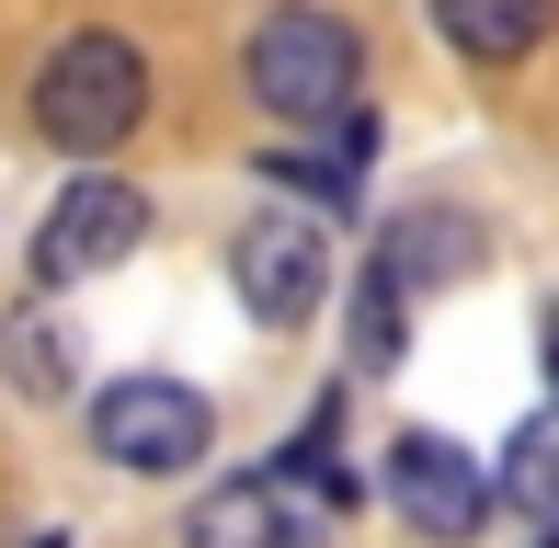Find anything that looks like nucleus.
<instances>
[{
    "label": "nucleus",
    "instance_id": "f257e3e1",
    "mask_svg": "<svg viewBox=\"0 0 559 548\" xmlns=\"http://www.w3.org/2000/svg\"><path fill=\"white\" fill-rule=\"evenodd\" d=\"M251 104L286 115V127H332L354 115V92H366V46H354V23L309 12V0H286V12L251 23Z\"/></svg>",
    "mask_w": 559,
    "mask_h": 548
},
{
    "label": "nucleus",
    "instance_id": "1a4fd4ad",
    "mask_svg": "<svg viewBox=\"0 0 559 548\" xmlns=\"http://www.w3.org/2000/svg\"><path fill=\"white\" fill-rule=\"evenodd\" d=\"M183 548H309L286 526V503H274V480H217L206 503H194Z\"/></svg>",
    "mask_w": 559,
    "mask_h": 548
},
{
    "label": "nucleus",
    "instance_id": "f03ea898",
    "mask_svg": "<svg viewBox=\"0 0 559 548\" xmlns=\"http://www.w3.org/2000/svg\"><path fill=\"white\" fill-rule=\"evenodd\" d=\"M138 115H148V58L126 35H69L58 58L35 69V127L58 138V148H81V160L126 148Z\"/></svg>",
    "mask_w": 559,
    "mask_h": 548
},
{
    "label": "nucleus",
    "instance_id": "7ed1b4c3",
    "mask_svg": "<svg viewBox=\"0 0 559 548\" xmlns=\"http://www.w3.org/2000/svg\"><path fill=\"white\" fill-rule=\"evenodd\" d=\"M206 389L183 378H115L104 401H92V445H104L115 468H138V480H183V468H206Z\"/></svg>",
    "mask_w": 559,
    "mask_h": 548
},
{
    "label": "nucleus",
    "instance_id": "f8f14e48",
    "mask_svg": "<svg viewBox=\"0 0 559 548\" xmlns=\"http://www.w3.org/2000/svg\"><path fill=\"white\" fill-rule=\"evenodd\" d=\"M0 355H12V366H0V378H12L23 389V401H58V389H69V320H12V343H0Z\"/></svg>",
    "mask_w": 559,
    "mask_h": 548
},
{
    "label": "nucleus",
    "instance_id": "20e7f679",
    "mask_svg": "<svg viewBox=\"0 0 559 548\" xmlns=\"http://www.w3.org/2000/svg\"><path fill=\"white\" fill-rule=\"evenodd\" d=\"M228 274H240V309L263 320V332H297V320L332 297V240H320V217L263 206L240 240H228Z\"/></svg>",
    "mask_w": 559,
    "mask_h": 548
},
{
    "label": "nucleus",
    "instance_id": "9b49d317",
    "mask_svg": "<svg viewBox=\"0 0 559 548\" xmlns=\"http://www.w3.org/2000/svg\"><path fill=\"white\" fill-rule=\"evenodd\" d=\"M400 343H412V286L377 263L366 286H354V366H400Z\"/></svg>",
    "mask_w": 559,
    "mask_h": 548
},
{
    "label": "nucleus",
    "instance_id": "423d86ee",
    "mask_svg": "<svg viewBox=\"0 0 559 548\" xmlns=\"http://www.w3.org/2000/svg\"><path fill=\"white\" fill-rule=\"evenodd\" d=\"M389 503L435 548H456V537H479V514H491V468H479L456 434H389Z\"/></svg>",
    "mask_w": 559,
    "mask_h": 548
},
{
    "label": "nucleus",
    "instance_id": "39448f33",
    "mask_svg": "<svg viewBox=\"0 0 559 548\" xmlns=\"http://www.w3.org/2000/svg\"><path fill=\"white\" fill-rule=\"evenodd\" d=\"M138 240H148V194L115 183V171H92V183H69L58 217L35 229V274L46 286H81V274H115Z\"/></svg>",
    "mask_w": 559,
    "mask_h": 548
},
{
    "label": "nucleus",
    "instance_id": "6e6552de",
    "mask_svg": "<svg viewBox=\"0 0 559 548\" xmlns=\"http://www.w3.org/2000/svg\"><path fill=\"white\" fill-rule=\"evenodd\" d=\"M491 503H514L525 526H559V401L525 412L502 434V468H491Z\"/></svg>",
    "mask_w": 559,
    "mask_h": 548
},
{
    "label": "nucleus",
    "instance_id": "ddd939ff",
    "mask_svg": "<svg viewBox=\"0 0 559 548\" xmlns=\"http://www.w3.org/2000/svg\"><path fill=\"white\" fill-rule=\"evenodd\" d=\"M263 183H309V206H320V217H343V206H354V183H343L332 160H263Z\"/></svg>",
    "mask_w": 559,
    "mask_h": 548
},
{
    "label": "nucleus",
    "instance_id": "9d476101",
    "mask_svg": "<svg viewBox=\"0 0 559 548\" xmlns=\"http://www.w3.org/2000/svg\"><path fill=\"white\" fill-rule=\"evenodd\" d=\"M377 263L400 274V286H456V274H479V229L468 217H389V240H377Z\"/></svg>",
    "mask_w": 559,
    "mask_h": 548
},
{
    "label": "nucleus",
    "instance_id": "0eeeda50",
    "mask_svg": "<svg viewBox=\"0 0 559 548\" xmlns=\"http://www.w3.org/2000/svg\"><path fill=\"white\" fill-rule=\"evenodd\" d=\"M435 23H445V46H456V58L514 69V58H537V46H548L559 0H435Z\"/></svg>",
    "mask_w": 559,
    "mask_h": 548
},
{
    "label": "nucleus",
    "instance_id": "4468645a",
    "mask_svg": "<svg viewBox=\"0 0 559 548\" xmlns=\"http://www.w3.org/2000/svg\"><path fill=\"white\" fill-rule=\"evenodd\" d=\"M548 389H559V309H548Z\"/></svg>",
    "mask_w": 559,
    "mask_h": 548
}]
</instances>
